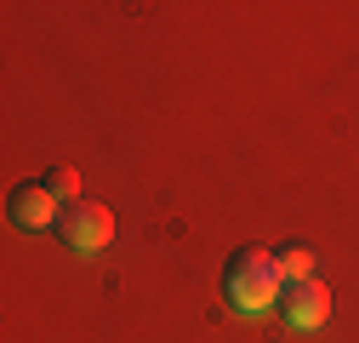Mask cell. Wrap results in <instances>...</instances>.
Wrapping results in <instances>:
<instances>
[{
  "label": "cell",
  "instance_id": "obj_1",
  "mask_svg": "<svg viewBox=\"0 0 359 343\" xmlns=\"http://www.w3.org/2000/svg\"><path fill=\"white\" fill-rule=\"evenodd\" d=\"M280 286H285V275H280V264H274L268 246H240L229 264H222V297H229V309H240V315L274 309Z\"/></svg>",
  "mask_w": 359,
  "mask_h": 343
},
{
  "label": "cell",
  "instance_id": "obj_2",
  "mask_svg": "<svg viewBox=\"0 0 359 343\" xmlns=\"http://www.w3.org/2000/svg\"><path fill=\"white\" fill-rule=\"evenodd\" d=\"M57 240L69 252H103L114 240V212L103 200H74L57 212Z\"/></svg>",
  "mask_w": 359,
  "mask_h": 343
},
{
  "label": "cell",
  "instance_id": "obj_3",
  "mask_svg": "<svg viewBox=\"0 0 359 343\" xmlns=\"http://www.w3.org/2000/svg\"><path fill=\"white\" fill-rule=\"evenodd\" d=\"M274 309H280V321H285L291 332H320V326L331 321V286L313 280V275H308V280H285Z\"/></svg>",
  "mask_w": 359,
  "mask_h": 343
},
{
  "label": "cell",
  "instance_id": "obj_4",
  "mask_svg": "<svg viewBox=\"0 0 359 343\" xmlns=\"http://www.w3.org/2000/svg\"><path fill=\"white\" fill-rule=\"evenodd\" d=\"M57 212H63V200L46 189V183H18L12 195H6V218L18 224V229H57Z\"/></svg>",
  "mask_w": 359,
  "mask_h": 343
},
{
  "label": "cell",
  "instance_id": "obj_5",
  "mask_svg": "<svg viewBox=\"0 0 359 343\" xmlns=\"http://www.w3.org/2000/svg\"><path fill=\"white\" fill-rule=\"evenodd\" d=\"M274 264H280L285 280H308V275H313V252H308L302 240H285V246H274Z\"/></svg>",
  "mask_w": 359,
  "mask_h": 343
},
{
  "label": "cell",
  "instance_id": "obj_6",
  "mask_svg": "<svg viewBox=\"0 0 359 343\" xmlns=\"http://www.w3.org/2000/svg\"><path fill=\"white\" fill-rule=\"evenodd\" d=\"M40 183H46V189H52V195H57L63 206L86 200V195H80V172H74V166H52V172H46V178H40Z\"/></svg>",
  "mask_w": 359,
  "mask_h": 343
}]
</instances>
